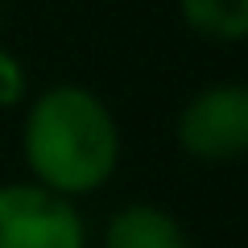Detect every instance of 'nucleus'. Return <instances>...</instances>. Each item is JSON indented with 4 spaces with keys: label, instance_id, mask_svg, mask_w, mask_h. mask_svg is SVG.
<instances>
[{
    "label": "nucleus",
    "instance_id": "nucleus-6",
    "mask_svg": "<svg viewBox=\"0 0 248 248\" xmlns=\"http://www.w3.org/2000/svg\"><path fill=\"white\" fill-rule=\"evenodd\" d=\"M29 95H33V87H29L25 58L9 46H0V112H21Z\"/></svg>",
    "mask_w": 248,
    "mask_h": 248
},
{
    "label": "nucleus",
    "instance_id": "nucleus-3",
    "mask_svg": "<svg viewBox=\"0 0 248 248\" xmlns=\"http://www.w3.org/2000/svg\"><path fill=\"white\" fill-rule=\"evenodd\" d=\"M91 228L79 203L29 178L0 182V248H87Z\"/></svg>",
    "mask_w": 248,
    "mask_h": 248
},
{
    "label": "nucleus",
    "instance_id": "nucleus-7",
    "mask_svg": "<svg viewBox=\"0 0 248 248\" xmlns=\"http://www.w3.org/2000/svg\"><path fill=\"white\" fill-rule=\"evenodd\" d=\"M0 29H4V4H0Z\"/></svg>",
    "mask_w": 248,
    "mask_h": 248
},
{
    "label": "nucleus",
    "instance_id": "nucleus-5",
    "mask_svg": "<svg viewBox=\"0 0 248 248\" xmlns=\"http://www.w3.org/2000/svg\"><path fill=\"white\" fill-rule=\"evenodd\" d=\"M182 25L215 46L248 42V0H174Z\"/></svg>",
    "mask_w": 248,
    "mask_h": 248
},
{
    "label": "nucleus",
    "instance_id": "nucleus-4",
    "mask_svg": "<svg viewBox=\"0 0 248 248\" xmlns=\"http://www.w3.org/2000/svg\"><path fill=\"white\" fill-rule=\"evenodd\" d=\"M99 248H195V240L170 207L124 203L104 219Z\"/></svg>",
    "mask_w": 248,
    "mask_h": 248
},
{
    "label": "nucleus",
    "instance_id": "nucleus-1",
    "mask_svg": "<svg viewBox=\"0 0 248 248\" xmlns=\"http://www.w3.org/2000/svg\"><path fill=\"white\" fill-rule=\"evenodd\" d=\"M25 178L54 195L83 203L116 178L124 133L116 112L87 83H50L21 108Z\"/></svg>",
    "mask_w": 248,
    "mask_h": 248
},
{
    "label": "nucleus",
    "instance_id": "nucleus-2",
    "mask_svg": "<svg viewBox=\"0 0 248 248\" xmlns=\"http://www.w3.org/2000/svg\"><path fill=\"white\" fill-rule=\"evenodd\" d=\"M174 145L190 161L228 166L248 157V83H207L174 116Z\"/></svg>",
    "mask_w": 248,
    "mask_h": 248
}]
</instances>
